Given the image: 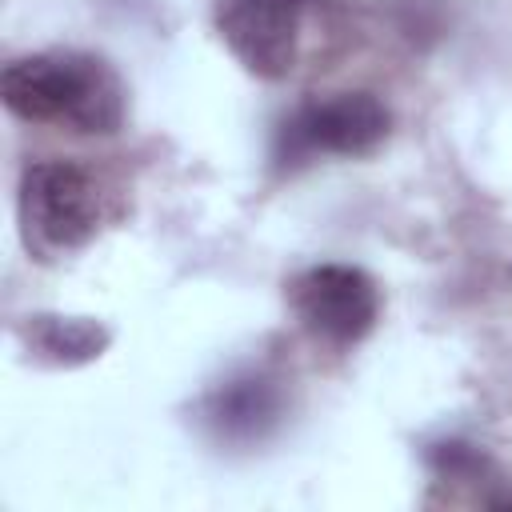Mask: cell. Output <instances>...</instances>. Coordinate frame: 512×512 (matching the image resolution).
Segmentation results:
<instances>
[{"label":"cell","instance_id":"6","mask_svg":"<svg viewBox=\"0 0 512 512\" xmlns=\"http://www.w3.org/2000/svg\"><path fill=\"white\" fill-rule=\"evenodd\" d=\"M20 340L24 348L52 368H80L96 356H104V348L112 344V332L92 320V316H56V312H36L24 316L20 324Z\"/></svg>","mask_w":512,"mask_h":512},{"label":"cell","instance_id":"7","mask_svg":"<svg viewBox=\"0 0 512 512\" xmlns=\"http://www.w3.org/2000/svg\"><path fill=\"white\" fill-rule=\"evenodd\" d=\"M212 424L224 432V436H260L276 412H280V396L268 380L260 376H248V380H232L224 384L216 396H212Z\"/></svg>","mask_w":512,"mask_h":512},{"label":"cell","instance_id":"1","mask_svg":"<svg viewBox=\"0 0 512 512\" xmlns=\"http://www.w3.org/2000/svg\"><path fill=\"white\" fill-rule=\"evenodd\" d=\"M4 108L28 124H56L80 136H112L128 116V88L92 52L20 56L0 76Z\"/></svg>","mask_w":512,"mask_h":512},{"label":"cell","instance_id":"3","mask_svg":"<svg viewBox=\"0 0 512 512\" xmlns=\"http://www.w3.org/2000/svg\"><path fill=\"white\" fill-rule=\"evenodd\" d=\"M288 304L312 336L328 344H356L380 316V288L364 268L316 264L288 284Z\"/></svg>","mask_w":512,"mask_h":512},{"label":"cell","instance_id":"2","mask_svg":"<svg viewBox=\"0 0 512 512\" xmlns=\"http://www.w3.org/2000/svg\"><path fill=\"white\" fill-rule=\"evenodd\" d=\"M100 228V188L80 164L44 160L20 176L24 248L52 260L84 248Z\"/></svg>","mask_w":512,"mask_h":512},{"label":"cell","instance_id":"5","mask_svg":"<svg viewBox=\"0 0 512 512\" xmlns=\"http://www.w3.org/2000/svg\"><path fill=\"white\" fill-rule=\"evenodd\" d=\"M388 108L372 92H340L324 104L304 108L288 124L292 148L304 152H336V156H364L388 136Z\"/></svg>","mask_w":512,"mask_h":512},{"label":"cell","instance_id":"4","mask_svg":"<svg viewBox=\"0 0 512 512\" xmlns=\"http://www.w3.org/2000/svg\"><path fill=\"white\" fill-rule=\"evenodd\" d=\"M216 32L244 72L284 80L300 56V0H216Z\"/></svg>","mask_w":512,"mask_h":512}]
</instances>
